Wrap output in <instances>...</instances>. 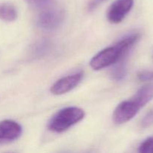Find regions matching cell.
Returning a JSON list of instances; mask_svg holds the SVG:
<instances>
[{
  "label": "cell",
  "instance_id": "cell-9",
  "mask_svg": "<svg viewBox=\"0 0 153 153\" xmlns=\"http://www.w3.org/2000/svg\"><path fill=\"white\" fill-rule=\"evenodd\" d=\"M17 18V10L12 3L0 4V19L5 22H13Z\"/></svg>",
  "mask_w": 153,
  "mask_h": 153
},
{
  "label": "cell",
  "instance_id": "cell-15",
  "mask_svg": "<svg viewBox=\"0 0 153 153\" xmlns=\"http://www.w3.org/2000/svg\"><path fill=\"white\" fill-rule=\"evenodd\" d=\"M140 82H149L153 80V71H142L137 74Z\"/></svg>",
  "mask_w": 153,
  "mask_h": 153
},
{
  "label": "cell",
  "instance_id": "cell-11",
  "mask_svg": "<svg viewBox=\"0 0 153 153\" xmlns=\"http://www.w3.org/2000/svg\"><path fill=\"white\" fill-rule=\"evenodd\" d=\"M51 49V43L49 40H41L34 45L31 54L36 58H40L45 56Z\"/></svg>",
  "mask_w": 153,
  "mask_h": 153
},
{
  "label": "cell",
  "instance_id": "cell-2",
  "mask_svg": "<svg viewBox=\"0 0 153 153\" xmlns=\"http://www.w3.org/2000/svg\"><path fill=\"white\" fill-rule=\"evenodd\" d=\"M85 115V111L80 108H64L52 117L49 123V128L54 132H63L82 120Z\"/></svg>",
  "mask_w": 153,
  "mask_h": 153
},
{
  "label": "cell",
  "instance_id": "cell-7",
  "mask_svg": "<svg viewBox=\"0 0 153 153\" xmlns=\"http://www.w3.org/2000/svg\"><path fill=\"white\" fill-rule=\"evenodd\" d=\"M22 132V126L15 121L4 120L0 122V140L3 143L16 140Z\"/></svg>",
  "mask_w": 153,
  "mask_h": 153
},
{
  "label": "cell",
  "instance_id": "cell-13",
  "mask_svg": "<svg viewBox=\"0 0 153 153\" xmlns=\"http://www.w3.org/2000/svg\"><path fill=\"white\" fill-rule=\"evenodd\" d=\"M24 1H26L30 5L40 9H43L51 5L52 2V0H24Z\"/></svg>",
  "mask_w": 153,
  "mask_h": 153
},
{
  "label": "cell",
  "instance_id": "cell-1",
  "mask_svg": "<svg viewBox=\"0 0 153 153\" xmlns=\"http://www.w3.org/2000/svg\"><path fill=\"white\" fill-rule=\"evenodd\" d=\"M140 37L138 33L128 34L120 40L114 46L100 51L90 61V66L94 70H100L114 65L118 61L126 58L133 46Z\"/></svg>",
  "mask_w": 153,
  "mask_h": 153
},
{
  "label": "cell",
  "instance_id": "cell-3",
  "mask_svg": "<svg viewBox=\"0 0 153 153\" xmlns=\"http://www.w3.org/2000/svg\"><path fill=\"white\" fill-rule=\"evenodd\" d=\"M64 19V10L55 6H48L41 9L37 17V25L45 30H53L58 28Z\"/></svg>",
  "mask_w": 153,
  "mask_h": 153
},
{
  "label": "cell",
  "instance_id": "cell-8",
  "mask_svg": "<svg viewBox=\"0 0 153 153\" xmlns=\"http://www.w3.org/2000/svg\"><path fill=\"white\" fill-rule=\"evenodd\" d=\"M141 108L146 105L153 99V84H148L141 87L132 97Z\"/></svg>",
  "mask_w": 153,
  "mask_h": 153
},
{
  "label": "cell",
  "instance_id": "cell-5",
  "mask_svg": "<svg viewBox=\"0 0 153 153\" xmlns=\"http://www.w3.org/2000/svg\"><path fill=\"white\" fill-rule=\"evenodd\" d=\"M134 5V0H116L109 7L107 18L111 23L122 22Z\"/></svg>",
  "mask_w": 153,
  "mask_h": 153
},
{
  "label": "cell",
  "instance_id": "cell-17",
  "mask_svg": "<svg viewBox=\"0 0 153 153\" xmlns=\"http://www.w3.org/2000/svg\"><path fill=\"white\" fill-rule=\"evenodd\" d=\"M2 143H3V142H1V140H0V145H1V144H2Z\"/></svg>",
  "mask_w": 153,
  "mask_h": 153
},
{
  "label": "cell",
  "instance_id": "cell-14",
  "mask_svg": "<svg viewBox=\"0 0 153 153\" xmlns=\"http://www.w3.org/2000/svg\"><path fill=\"white\" fill-rule=\"evenodd\" d=\"M152 125H153V108L146 113L141 120V126L143 128H147Z\"/></svg>",
  "mask_w": 153,
  "mask_h": 153
},
{
  "label": "cell",
  "instance_id": "cell-18",
  "mask_svg": "<svg viewBox=\"0 0 153 153\" xmlns=\"http://www.w3.org/2000/svg\"><path fill=\"white\" fill-rule=\"evenodd\" d=\"M100 1H101V0H100Z\"/></svg>",
  "mask_w": 153,
  "mask_h": 153
},
{
  "label": "cell",
  "instance_id": "cell-12",
  "mask_svg": "<svg viewBox=\"0 0 153 153\" xmlns=\"http://www.w3.org/2000/svg\"><path fill=\"white\" fill-rule=\"evenodd\" d=\"M138 153H153V136L148 137L140 143Z\"/></svg>",
  "mask_w": 153,
  "mask_h": 153
},
{
  "label": "cell",
  "instance_id": "cell-4",
  "mask_svg": "<svg viewBox=\"0 0 153 153\" xmlns=\"http://www.w3.org/2000/svg\"><path fill=\"white\" fill-rule=\"evenodd\" d=\"M140 105L132 98L120 103L113 114V121L117 125H121L131 120L141 109Z\"/></svg>",
  "mask_w": 153,
  "mask_h": 153
},
{
  "label": "cell",
  "instance_id": "cell-10",
  "mask_svg": "<svg viewBox=\"0 0 153 153\" xmlns=\"http://www.w3.org/2000/svg\"><path fill=\"white\" fill-rule=\"evenodd\" d=\"M127 74V67L125 59L118 61L114 64L111 72V77L117 82L123 80Z\"/></svg>",
  "mask_w": 153,
  "mask_h": 153
},
{
  "label": "cell",
  "instance_id": "cell-6",
  "mask_svg": "<svg viewBox=\"0 0 153 153\" xmlns=\"http://www.w3.org/2000/svg\"><path fill=\"white\" fill-rule=\"evenodd\" d=\"M83 79V73H73L58 79L51 87L50 91L54 95H62L70 92L79 85Z\"/></svg>",
  "mask_w": 153,
  "mask_h": 153
},
{
  "label": "cell",
  "instance_id": "cell-16",
  "mask_svg": "<svg viewBox=\"0 0 153 153\" xmlns=\"http://www.w3.org/2000/svg\"><path fill=\"white\" fill-rule=\"evenodd\" d=\"M5 153H16V152H5Z\"/></svg>",
  "mask_w": 153,
  "mask_h": 153
}]
</instances>
